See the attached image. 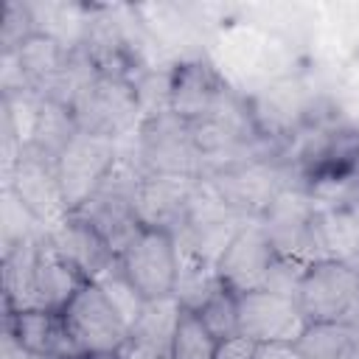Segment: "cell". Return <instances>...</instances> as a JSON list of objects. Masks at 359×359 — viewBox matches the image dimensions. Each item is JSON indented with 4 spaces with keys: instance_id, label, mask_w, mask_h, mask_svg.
Instances as JSON below:
<instances>
[{
    "instance_id": "cell-1",
    "label": "cell",
    "mask_w": 359,
    "mask_h": 359,
    "mask_svg": "<svg viewBox=\"0 0 359 359\" xmlns=\"http://www.w3.org/2000/svg\"><path fill=\"white\" fill-rule=\"evenodd\" d=\"M90 283L50 241L48 233H34L8 244L3 252V300L6 314L65 306Z\"/></svg>"
},
{
    "instance_id": "cell-2",
    "label": "cell",
    "mask_w": 359,
    "mask_h": 359,
    "mask_svg": "<svg viewBox=\"0 0 359 359\" xmlns=\"http://www.w3.org/2000/svg\"><path fill=\"white\" fill-rule=\"evenodd\" d=\"M143 171L129 157H118V163L109 168V174L101 180V185L93 191V196L79 205L73 213L87 219L121 255L143 230V222L137 216V185Z\"/></svg>"
},
{
    "instance_id": "cell-3",
    "label": "cell",
    "mask_w": 359,
    "mask_h": 359,
    "mask_svg": "<svg viewBox=\"0 0 359 359\" xmlns=\"http://www.w3.org/2000/svg\"><path fill=\"white\" fill-rule=\"evenodd\" d=\"M258 222L278 255L294 258L300 264H317L328 258L320 230V208L297 182H286L258 216Z\"/></svg>"
},
{
    "instance_id": "cell-4",
    "label": "cell",
    "mask_w": 359,
    "mask_h": 359,
    "mask_svg": "<svg viewBox=\"0 0 359 359\" xmlns=\"http://www.w3.org/2000/svg\"><path fill=\"white\" fill-rule=\"evenodd\" d=\"M70 112L79 132L98 135L115 143L123 135H129L135 123L140 126L143 121L135 81L123 76H101V73L81 87V93L70 104Z\"/></svg>"
},
{
    "instance_id": "cell-5",
    "label": "cell",
    "mask_w": 359,
    "mask_h": 359,
    "mask_svg": "<svg viewBox=\"0 0 359 359\" xmlns=\"http://www.w3.org/2000/svg\"><path fill=\"white\" fill-rule=\"evenodd\" d=\"M137 168L143 174H177L202 180V157L191 123L171 109L149 115L137 126Z\"/></svg>"
},
{
    "instance_id": "cell-6",
    "label": "cell",
    "mask_w": 359,
    "mask_h": 359,
    "mask_svg": "<svg viewBox=\"0 0 359 359\" xmlns=\"http://www.w3.org/2000/svg\"><path fill=\"white\" fill-rule=\"evenodd\" d=\"M294 303L309 325L351 323L359 311V269L334 258L309 264Z\"/></svg>"
},
{
    "instance_id": "cell-7",
    "label": "cell",
    "mask_w": 359,
    "mask_h": 359,
    "mask_svg": "<svg viewBox=\"0 0 359 359\" xmlns=\"http://www.w3.org/2000/svg\"><path fill=\"white\" fill-rule=\"evenodd\" d=\"M205 182L216 191V196L227 208H233L247 219H258L266 210V205L275 199V194L286 182H292V174H289V165L272 154V157H252L230 168H222L205 177Z\"/></svg>"
},
{
    "instance_id": "cell-8",
    "label": "cell",
    "mask_w": 359,
    "mask_h": 359,
    "mask_svg": "<svg viewBox=\"0 0 359 359\" xmlns=\"http://www.w3.org/2000/svg\"><path fill=\"white\" fill-rule=\"evenodd\" d=\"M6 185L14 202L22 210H28V216L45 230H50L67 216L65 194H62L59 174H56V160L42 154L39 149L34 146L20 149L14 168L6 177Z\"/></svg>"
},
{
    "instance_id": "cell-9",
    "label": "cell",
    "mask_w": 359,
    "mask_h": 359,
    "mask_svg": "<svg viewBox=\"0 0 359 359\" xmlns=\"http://www.w3.org/2000/svg\"><path fill=\"white\" fill-rule=\"evenodd\" d=\"M118 264L143 300L171 297L180 272L177 238L168 230L143 227L140 236L118 255Z\"/></svg>"
},
{
    "instance_id": "cell-10",
    "label": "cell",
    "mask_w": 359,
    "mask_h": 359,
    "mask_svg": "<svg viewBox=\"0 0 359 359\" xmlns=\"http://www.w3.org/2000/svg\"><path fill=\"white\" fill-rule=\"evenodd\" d=\"M62 314L81 353H118L129 339V323L98 283H84Z\"/></svg>"
},
{
    "instance_id": "cell-11",
    "label": "cell",
    "mask_w": 359,
    "mask_h": 359,
    "mask_svg": "<svg viewBox=\"0 0 359 359\" xmlns=\"http://www.w3.org/2000/svg\"><path fill=\"white\" fill-rule=\"evenodd\" d=\"M118 157L121 151L115 140L76 132V137L56 157V174H59V185L65 194L67 213H73L79 205H84L93 196V191L118 163Z\"/></svg>"
},
{
    "instance_id": "cell-12",
    "label": "cell",
    "mask_w": 359,
    "mask_h": 359,
    "mask_svg": "<svg viewBox=\"0 0 359 359\" xmlns=\"http://www.w3.org/2000/svg\"><path fill=\"white\" fill-rule=\"evenodd\" d=\"M236 93L224 76L205 59H185L171 67V93L168 109L188 123H199L222 112Z\"/></svg>"
},
{
    "instance_id": "cell-13",
    "label": "cell",
    "mask_w": 359,
    "mask_h": 359,
    "mask_svg": "<svg viewBox=\"0 0 359 359\" xmlns=\"http://www.w3.org/2000/svg\"><path fill=\"white\" fill-rule=\"evenodd\" d=\"M306 317L292 297L252 289L238 294V337L250 342H289L294 345L306 331Z\"/></svg>"
},
{
    "instance_id": "cell-14",
    "label": "cell",
    "mask_w": 359,
    "mask_h": 359,
    "mask_svg": "<svg viewBox=\"0 0 359 359\" xmlns=\"http://www.w3.org/2000/svg\"><path fill=\"white\" fill-rule=\"evenodd\" d=\"M275 255L278 252L269 244L261 222L250 219V222H244L238 227V233L230 238V244L219 255L216 272H219L222 283L227 289H233L236 294L252 292V289H264Z\"/></svg>"
},
{
    "instance_id": "cell-15",
    "label": "cell",
    "mask_w": 359,
    "mask_h": 359,
    "mask_svg": "<svg viewBox=\"0 0 359 359\" xmlns=\"http://www.w3.org/2000/svg\"><path fill=\"white\" fill-rule=\"evenodd\" d=\"M199 185H202L199 177L143 174L137 185V216L143 227L177 233L188 216V208Z\"/></svg>"
},
{
    "instance_id": "cell-16",
    "label": "cell",
    "mask_w": 359,
    "mask_h": 359,
    "mask_svg": "<svg viewBox=\"0 0 359 359\" xmlns=\"http://www.w3.org/2000/svg\"><path fill=\"white\" fill-rule=\"evenodd\" d=\"M6 337L17 348L34 356H42V359H81L84 356L62 311L31 309V311L6 314Z\"/></svg>"
},
{
    "instance_id": "cell-17",
    "label": "cell",
    "mask_w": 359,
    "mask_h": 359,
    "mask_svg": "<svg viewBox=\"0 0 359 359\" xmlns=\"http://www.w3.org/2000/svg\"><path fill=\"white\" fill-rule=\"evenodd\" d=\"M48 233V241L90 280H101L115 264H118V252L109 247V241L81 216L67 213L59 224H53Z\"/></svg>"
},
{
    "instance_id": "cell-18",
    "label": "cell",
    "mask_w": 359,
    "mask_h": 359,
    "mask_svg": "<svg viewBox=\"0 0 359 359\" xmlns=\"http://www.w3.org/2000/svg\"><path fill=\"white\" fill-rule=\"evenodd\" d=\"M294 345L303 359H359V328L353 323H311Z\"/></svg>"
},
{
    "instance_id": "cell-19",
    "label": "cell",
    "mask_w": 359,
    "mask_h": 359,
    "mask_svg": "<svg viewBox=\"0 0 359 359\" xmlns=\"http://www.w3.org/2000/svg\"><path fill=\"white\" fill-rule=\"evenodd\" d=\"M76 132H79V126L73 121V112L65 104H59V101L42 98L28 146H34L42 154H48V157L56 160L62 154V149L76 137Z\"/></svg>"
},
{
    "instance_id": "cell-20",
    "label": "cell",
    "mask_w": 359,
    "mask_h": 359,
    "mask_svg": "<svg viewBox=\"0 0 359 359\" xmlns=\"http://www.w3.org/2000/svg\"><path fill=\"white\" fill-rule=\"evenodd\" d=\"M222 286V278L216 272V264L191 258V255H180V272H177V283H174V300L182 306V311H199L213 292Z\"/></svg>"
},
{
    "instance_id": "cell-21",
    "label": "cell",
    "mask_w": 359,
    "mask_h": 359,
    "mask_svg": "<svg viewBox=\"0 0 359 359\" xmlns=\"http://www.w3.org/2000/svg\"><path fill=\"white\" fill-rule=\"evenodd\" d=\"M320 230L328 258L359 269V210H320Z\"/></svg>"
},
{
    "instance_id": "cell-22",
    "label": "cell",
    "mask_w": 359,
    "mask_h": 359,
    "mask_svg": "<svg viewBox=\"0 0 359 359\" xmlns=\"http://www.w3.org/2000/svg\"><path fill=\"white\" fill-rule=\"evenodd\" d=\"M196 317L219 342L238 337V294L222 283L213 297L196 311Z\"/></svg>"
},
{
    "instance_id": "cell-23",
    "label": "cell",
    "mask_w": 359,
    "mask_h": 359,
    "mask_svg": "<svg viewBox=\"0 0 359 359\" xmlns=\"http://www.w3.org/2000/svg\"><path fill=\"white\" fill-rule=\"evenodd\" d=\"M219 348V339L202 325V320L194 311H182L177 334H174V359H213Z\"/></svg>"
},
{
    "instance_id": "cell-24",
    "label": "cell",
    "mask_w": 359,
    "mask_h": 359,
    "mask_svg": "<svg viewBox=\"0 0 359 359\" xmlns=\"http://www.w3.org/2000/svg\"><path fill=\"white\" fill-rule=\"evenodd\" d=\"M34 34H36V25H34V14H31L28 3H6L3 20H0V45H3V56L17 53Z\"/></svg>"
},
{
    "instance_id": "cell-25",
    "label": "cell",
    "mask_w": 359,
    "mask_h": 359,
    "mask_svg": "<svg viewBox=\"0 0 359 359\" xmlns=\"http://www.w3.org/2000/svg\"><path fill=\"white\" fill-rule=\"evenodd\" d=\"M101 289H104V294L112 300V306L123 314V320L129 323V328H132V323L137 320V314H140V309H143V294L129 283V278L123 275V269H121V264H115L101 280H95Z\"/></svg>"
},
{
    "instance_id": "cell-26",
    "label": "cell",
    "mask_w": 359,
    "mask_h": 359,
    "mask_svg": "<svg viewBox=\"0 0 359 359\" xmlns=\"http://www.w3.org/2000/svg\"><path fill=\"white\" fill-rule=\"evenodd\" d=\"M306 266H309V264H300V261H294V258L275 255L264 289L294 300V297H297V289H300V280H303V275H306Z\"/></svg>"
},
{
    "instance_id": "cell-27",
    "label": "cell",
    "mask_w": 359,
    "mask_h": 359,
    "mask_svg": "<svg viewBox=\"0 0 359 359\" xmlns=\"http://www.w3.org/2000/svg\"><path fill=\"white\" fill-rule=\"evenodd\" d=\"M171 348H174V345H165V342H151V339L129 337V339L121 345L118 359H174Z\"/></svg>"
},
{
    "instance_id": "cell-28",
    "label": "cell",
    "mask_w": 359,
    "mask_h": 359,
    "mask_svg": "<svg viewBox=\"0 0 359 359\" xmlns=\"http://www.w3.org/2000/svg\"><path fill=\"white\" fill-rule=\"evenodd\" d=\"M213 359H255V342H250L247 337L224 339V342H219Z\"/></svg>"
},
{
    "instance_id": "cell-29",
    "label": "cell",
    "mask_w": 359,
    "mask_h": 359,
    "mask_svg": "<svg viewBox=\"0 0 359 359\" xmlns=\"http://www.w3.org/2000/svg\"><path fill=\"white\" fill-rule=\"evenodd\" d=\"M255 359H303V353L289 342H261L255 345Z\"/></svg>"
},
{
    "instance_id": "cell-30",
    "label": "cell",
    "mask_w": 359,
    "mask_h": 359,
    "mask_svg": "<svg viewBox=\"0 0 359 359\" xmlns=\"http://www.w3.org/2000/svg\"><path fill=\"white\" fill-rule=\"evenodd\" d=\"M6 359H42V356H34V353H28V351L17 348V345L8 339V353H6Z\"/></svg>"
},
{
    "instance_id": "cell-31",
    "label": "cell",
    "mask_w": 359,
    "mask_h": 359,
    "mask_svg": "<svg viewBox=\"0 0 359 359\" xmlns=\"http://www.w3.org/2000/svg\"><path fill=\"white\" fill-rule=\"evenodd\" d=\"M81 359H118V353H84Z\"/></svg>"
},
{
    "instance_id": "cell-32",
    "label": "cell",
    "mask_w": 359,
    "mask_h": 359,
    "mask_svg": "<svg viewBox=\"0 0 359 359\" xmlns=\"http://www.w3.org/2000/svg\"><path fill=\"white\" fill-rule=\"evenodd\" d=\"M351 323H353V325H356V328H359V311H356V314H353V320H351Z\"/></svg>"
}]
</instances>
